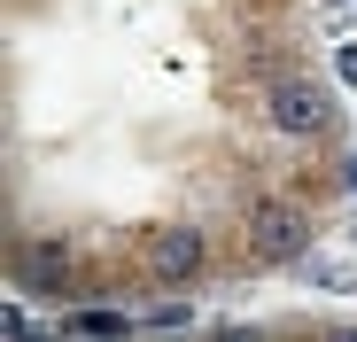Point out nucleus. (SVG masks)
<instances>
[{"mask_svg":"<svg viewBox=\"0 0 357 342\" xmlns=\"http://www.w3.org/2000/svg\"><path fill=\"white\" fill-rule=\"evenodd\" d=\"M63 334L70 342H125V311H70Z\"/></svg>","mask_w":357,"mask_h":342,"instance_id":"obj_5","label":"nucleus"},{"mask_svg":"<svg viewBox=\"0 0 357 342\" xmlns=\"http://www.w3.org/2000/svg\"><path fill=\"white\" fill-rule=\"evenodd\" d=\"M249 257L257 265H303L311 257V218L295 202H249Z\"/></svg>","mask_w":357,"mask_h":342,"instance_id":"obj_2","label":"nucleus"},{"mask_svg":"<svg viewBox=\"0 0 357 342\" xmlns=\"http://www.w3.org/2000/svg\"><path fill=\"white\" fill-rule=\"evenodd\" d=\"M16 280H24L31 296H70L78 288V249L63 234H39V241L16 249Z\"/></svg>","mask_w":357,"mask_h":342,"instance_id":"obj_4","label":"nucleus"},{"mask_svg":"<svg viewBox=\"0 0 357 342\" xmlns=\"http://www.w3.org/2000/svg\"><path fill=\"white\" fill-rule=\"evenodd\" d=\"M319 342H357V327H326V334H319Z\"/></svg>","mask_w":357,"mask_h":342,"instance_id":"obj_8","label":"nucleus"},{"mask_svg":"<svg viewBox=\"0 0 357 342\" xmlns=\"http://www.w3.org/2000/svg\"><path fill=\"white\" fill-rule=\"evenodd\" d=\"M140 265H148L155 288H187V280L210 265V234H195V225H155L148 249H140Z\"/></svg>","mask_w":357,"mask_h":342,"instance_id":"obj_3","label":"nucleus"},{"mask_svg":"<svg viewBox=\"0 0 357 342\" xmlns=\"http://www.w3.org/2000/svg\"><path fill=\"white\" fill-rule=\"evenodd\" d=\"M218 342H264V334H257V327H225Z\"/></svg>","mask_w":357,"mask_h":342,"instance_id":"obj_7","label":"nucleus"},{"mask_svg":"<svg viewBox=\"0 0 357 342\" xmlns=\"http://www.w3.org/2000/svg\"><path fill=\"white\" fill-rule=\"evenodd\" d=\"M303 272L319 280V288H357V272H349V265H334V257H303Z\"/></svg>","mask_w":357,"mask_h":342,"instance_id":"obj_6","label":"nucleus"},{"mask_svg":"<svg viewBox=\"0 0 357 342\" xmlns=\"http://www.w3.org/2000/svg\"><path fill=\"white\" fill-rule=\"evenodd\" d=\"M264 117L287 133V140H319V133H334V94L319 86V78H272L264 86Z\"/></svg>","mask_w":357,"mask_h":342,"instance_id":"obj_1","label":"nucleus"}]
</instances>
